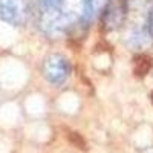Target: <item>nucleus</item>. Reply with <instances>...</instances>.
<instances>
[{
	"mask_svg": "<svg viewBox=\"0 0 153 153\" xmlns=\"http://www.w3.org/2000/svg\"><path fill=\"white\" fill-rule=\"evenodd\" d=\"M26 16L23 0H0V19L11 25H20Z\"/></svg>",
	"mask_w": 153,
	"mask_h": 153,
	"instance_id": "3",
	"label": "nucleus"
},
{
	"mask_svg": "<svg viewBox=\"0 0 153 153\" xmlns=\"http://www.w3.org/2000/svg\"><path fill=\"white\" fill-rule=\"evenodd\" d=\"M71 74V65L66 57L60 54L49 55L43 63V75L45 78L55 86L63 84Z\"/></svg>",
	"mask_w": 153,
	"mask_h": 153,
	"instance_id": "1",
	"label": "nucleus"
},
{
	"mask_svg": "<svg viewBox=\"0 0 153 153\" xmlns=\"http://www.w3.org/2000/svg\"><path fill=\"white\" fill-rule=\"evenodd\" d=\"M150 100H152V103H153V92L150 94Z\"/></svg>",
	"mask_w": 153,
	"mask_h": 153,
	"instance_id": "8",
	"label": "nucleus"
},
{
	"mask_svg": "<svg viewBox=\"0 0 153 153\" xmlns=\"http://www.w3.org/2000/svg\"><path fill=\"white\" fill-rule=\"evenodd\" d=\"M109 0H84V17L91 19L97 11L103 9Z\"/></svg>",
	"mask_w": 153,
	"mask_h": 153,
	"instance_id": "5",
	"label": "nucleus"
},
{
	"mask_svg": "<svg viewBox=\"0 0 153 153\" xmlns=\"http://www.w3.org/2000/svg\"><path fill=\"white\" fill-rule=\"evenodd\" d=\"M153 68V58L147 54H139L133 58V74L136 76H146Z\"/></svg>",
	"mask_w": 153,
	"mask_h": 153,
	"instance_id": "4",
	"label": "nucleus"
},
{
	"mask_svg": "<svg viewBox=\"0 0 153 153\" xmlns=\"http://www.w3.org/2000/svg\"><path fill=\"white\" fill-rule=\"evenodd\" d=\"M147 31H149V35L153 38V8L150 9L149 17H147Z\"/></svg>",
	"mask_w": 153,
	"mask_h": 153,
	"instance_id": "7",
	"label": "nucleus"
},
{
	"mask_svg": "<svg viewBox=\"0 0 153 153\" xmlns=\"http://www.w3.org/2000/svg\"><path fill=\"white\" fill-rule=\"evenodd\" d=\"M68 139L76 147V149H86V141L83 139L81 135L75 133V132H68Z\"/></svg>",
	"mask_w": 153,
	"mask_h": 153,
	"instance_id": "6",
	"label": "nucleus"
},
{
	"mask_svg": "<svg viewBox=\"0 0 153 153\" xmlns=\"http://www.w3.org/2000/svg\"><path fill=\"white\" fill-rule=\"evenodd\" d=\"M126 0H109L106 6L103 8V17L101 25L106 31L118 29L124 23L126 19Z\"/></svg>",
	"mask_w": 153,
	"mask_h": 153,
	"instance_id": "2",
	"label": "nucleus"
}]
</instances>
